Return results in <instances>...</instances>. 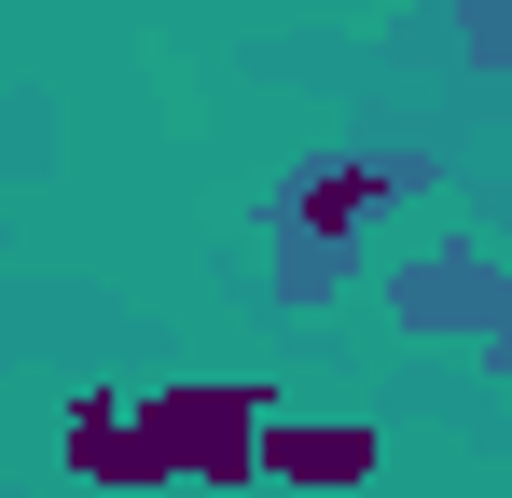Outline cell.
<instances>
[{"mask_svg": "<svg viewBox=\"0 0 512 498\" xmlns=\"http://www.w3.org/2000/svg\"><path fill=\"white\" fill-rule=\"evenodd\" d=\"M84 485H250L263 471V388H153V402H70Z\"/></svg>", "mask_w": 512, "mask_h": 498, "instance_id": "6da1fadb", "label": "cell"}, {"mask_svg": "<svg viewBox=\"0 0 512 498\" xmlns=\"http://www.w3.org/2000/svg\"><path fill=\"white\" fill-rule=\"evenodd\" d=\"M374 457H388V443H374L360 415H263V471H277L291 498H346V485H374Z\"/></svg>", "mask_w": 512, "mask_h": 498, "instance_id": "7a4b0ae2", "label": "cell"}]
</instances>
